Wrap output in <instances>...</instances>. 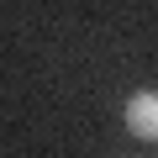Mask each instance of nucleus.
<instances>
[{
  "label": "nucleus",
  "instance_id": "obj_1",
  "mask_svg": "<svg viewBox=\"0 0 158 158\" xmlns=\"http://www.w3.org/2000/svg\"><path fill=\"white\" fill-rule=\"evenodd\" d=\"M127 127L148 142H158V95H132L127 100Z\"/></svg>",
  "mask_w": 158,
  "mask_h": 158
}]
</instances>
